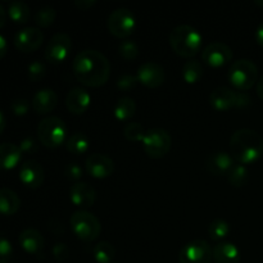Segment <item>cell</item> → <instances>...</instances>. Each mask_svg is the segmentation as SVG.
<instances>
[{
	"label": "cell",
	"instance_id": "obj_1",
	"mask_svg": "<svg viewBox=\"0 0 263 263\" xmlns=\"http://www.w3.org/2000/svg\"><path fill=\"white\" fill-rule=\"evenodd\" d=\"M72 71L77 81L84 86L100 87L109 80L110 63L102 51L85 49L74 57Z\"/></svg>",
	"mask_w": 263,
	"mask_h": 263
},
{
	"label": "cell",
	"instance_id": "obj_2",
	"mask_svg": "<svg viewBox=\"0 0 263 263\" xmlns=\"http://www.w3.org/2000/svg\"><path fill=\"white\" fill-rule=\"evenodd\" d=\"M230 154L243 166L256 163L263 156V138L251 128L236 130L230 138Z\"/></svg>",
	"mask_w": 263,
	"mask_h": 263
},
{
	"label": "cell",
	"instance_id": "obj_3",
	"mask_svg": "<svg viewBox=\"0 0 263 263\" xmlns=\"http://www.w3.org/2000/svg\"><path fill=\"white\" fill-rule=\"evenodd\" d=\"M203 37L199 31L190 25L176 26L170 33V45L174 53L182 58H193L200 51Z\"/></svg>",
	"mask_w": 263,
	"mask_h": 263
},
{
	"label": "cell",
	"instance_id": "obj_4",
	"mask_svg": "<svg viewBox=\"0 0 263 263\" xmlns=\"http://www.w3.org/2000/svg\"><path fill=\"white\" fill-rule=\"evenodd\" d=\"M37 138L41 145L49 149L59 148L67 141V125L61 117L49 116L37 125Z\"/></svg>",
	"mask_w": 263,
	"mask_h": 263
},
{
	"label": "cell",
	"instance_id": "obj_5",
	"mask_svg": "<svg viewBox=\"0 0 263 263\" xmlns=\"http://www.w3.org/2000/svg\"><path fill=\"white\" fill-rule=\"evenodd\" d=\"M228 80L239 91H247L258 82V68L251 59H238L229 67Z\"/></svg>",
	"mask_w": 263,
	"mask_h": 263
},
{
	"label": "cell",
	"instance_id": "obj_6",
	"mask_svg": "<svg viewBox=\"0 0 263 263\" xmlns=\"http://www.w3.org/2000/svg\"><path fill=\"white\" fill-rule=\"evenodd\" d=\"M69 225L77 239L85 241V243L95 241L102 233L100 221L98 220L97 216L92 215L89 211H76L69 218Z\"/></svg>",
	"mask_w": 263,
	"mask_h": 263
},
{
	"label": "cell",
	"instance_id": "obj_7",
	"mask_svg": "<svg viewBox=\"0 0 263 263\" xmlns=\"http://www.w3.org/2000/svg\"><path fill=\"white\" fill-rule=\"evenodd\" d=\"M141 143L149 158L159 159L163 158L171 149L172 138L168 131L163 128H151L146 131Z\"/></svg>",
	"mask_w": 263,
	"mask_h": 263
},
{
	"label": "cell",
	"instance_id": "obj_8",
	"mask_svg": "<svg viewBox=\"0 0 263 263\" xmlns=\"http://www.w3.org/2000/svg\"><path fill=\"white\" fill-rule=\"evenodd\" d=\"M136 28V20L134 13L128 8H117L108 18V30L118 39H127Z\"/></svg>",
	"mask_w": 263,
	"mask_h": 263
},
{
	"label": "cell",
	"instance_id": "obj_9",
	"mask_svg": "<svg viewBox=\"0 0 263 263\" xmlns=\"http://www.w3.org/2000/svg\"><path fill=\"white\" fill-rule=\"evenodd\" d=\"M212 247L203 239H197L182 247L179 254L180 263H212Z\"/></svg>",
	"mask_w": 263,
	"mask_h": 263
},
{
	"label": "cell",
	"instance_id": "obj_10",
	"mask_svg": "<svg viewBox=\"0 0 263 263\" xmlns=\"http://www.w3.org/2000/svg\"><path fill=\"white\" fill-rule=\"evenodd\" d=\"M72 49V40L67 33L59 32L50 37L45 48V59L50 64H61L68 58Z\"/></svg>",
	"mask_w": 263,
	"mask_h": 263
},
{
	"label": "cell",
	"instance_id": "obj_11",
	"mask_svg": "<svg viewBox=\"0 0 263 263\" xmlns=\"http://www.w3.org/2000/svg\"><path fill=\"white\" fill-rule=\"evenodd\" d=\"M202 59L207 66L221 68L233 59V50L230 46L221 41L210 43L202 51Z\"/></svg>",
	"mask_w": 263,
	"mask_h": 263
},
{
	"label": "cell",
	"instance_id": "obj_12",
	"mask_svg": "<svg viewBox=\"0 0 263 263\" xmlns=\"http://www.w3.org/2000/svg\"><path fill=\"white\" fill-rule=\"evenodd\" d=\"M85 168L94 179H107L115 171V162L107 154L92 153L85 161Z\"/></svg>",
	"mask_w": 263,
	"mask_h": 263
},
{
	"label": "cell",
	"instance_id": "obj_13",
	"mask_svg": "<svg viewBox=\"0 0 263 263\" xmlns=\"http://www.w3.org/2000/svg\"><path fill=\"white\" fill-rule=\"evenodd\" d=\"M139 80V84L144 85L149 89H156L163 85L166 80V73L161 64L156 62H145L141 64L136 73Z\"/></svg>",
	"mask_w": 263,
	"mask_h": 263
},
{
	"label": "cell",
	"instance_id": "obj_14",
	"mask_svg": "<svg viewBox=\"0 0 263 263\" xmlns=\"http://www.w3.org/2000/svg\"><path fill=\"white\" fill-rule=\"evenodd\" d=\"M44 33L37 27H25L14 36V46L22 53H33L41 46Z\"/></svg>",
	"mask_w": 263,
	"mask_h": 263
},
{
	"label": "cell",
	"instance_id": "obj_15",
	"mask_svg": "<svg viewBox=\"0 0 263 263\" xmlns=\"http://www.w3.org/2000/svg\"><path fill=\"white\" fill-rule=\"evenodd\" d=\"M45 179L43 166L37 161L28 159L20 167V180L25 186L30 189H39Z\"/></svg>",
	"mask_w": 263,
	"mask_h": 263
},
{
	"label": "cell",
	"instance_id": "obj_16",
	"mask_svg": "<svg viewBox=\"0 0 263 263\" xmlns=\"http://www.w3.org/2000/svg\"><path fill=\"white\" fill-rule=\"evenodd\" d=\"M69 199L72 204L86 211V208L94 205L97 200V192L87 182H76L69 189Z\"/></svg>",
	"mask_w": 263,
	"mask_h": 263
},
{
	"label": "cell",
	"instance_id": "obj_17",
	"mask_svg": "<svg viewBox=\"0 0 263 263\" xmlns=\"http://www.w3.org/2000/svg\"><path fill=\"white\" fill-rule=\"evenodd\" d=\"M236 99H238V91H234L233 89L226 86H220L211 92L210 104L218 112H228L233 108H236Z\"/></svg>",
	"mask_w": 263,
	"mask_h": 263
},
{
	"label": "cell",
	"instance_id": "obj_18",
	"mask_svg": "<svg viewBox=\"0 0 263 263\" xmlns=\"http://www.w3.org/2000/svg\"><path fill=\"white\" fill-rule=\"evenodd\" d=\"M234 166H235V159L226 152L212 153L205 161V168L211 175H215V176H225Z\"/></svg>",
	"mask_w": 263,
	"mask_h": 263
},
{
	"label": "cell",
	"instance_id": "obj_19",
	"mask_svg": "<svg viewBox=\"0 0 263 263\" xmlns=\"http://www.w3.org/2000/svg\"><path fill=\"white\" fill-rule=\"evenodd\" d=\"M91 97L82 87H73L66 97V107L73 115H84L90 107Z\"/></svg>",
	"mask_w": 263,
	"mask_h": 263
},
{
	"label": "cell",
	"instance_id": "obj_20",
	"mask_svg": "<svg viewBox=\"0 0 263 263\" xmlns=\"http://www.w3.org/2000/svg\"><path fill=\"white\" fill-rule=\"evenodd\" d=\"M31 105L37 115H48L58 105V95L53 89H41L33 95Z\"/></svg>",
	"mask_w": 263,
	"mask_h": 263
},
{
	"label": "cell",
	"instance_id": "obj_21",
	"mask_svg": "<svg viewBox=\"0 0 263 263\" xmlns=\"http://www.w3.org/2000/svg\"><path fill=\"white\" fill-rule=\"evenodd\" d=\"M20 246L28 254H39L44 249V236L36 229H25L18 236Z\"/></svg>",
	"mask_w": 263,
	"mask_h": 263
},
{
	"label": "cell",
	"instance_id": "obj_22",
	"mask_svg": "<svg viewBox=\"0 0 263 263\" xmlns=\"http://www.w3.org/2000/svg\"><path fill=\"white\" fill-rule=\"evenodd\" d=\"M215 263H240L241 254L238 247L233 243L222 241L212 248Z\"/></svg>",
	"mask_w": 263,
	"mask_h": 263
},
{
	"label": "cell",
	"instance_id": "obj_23",
	"mask_svg": "<svg viewBox=\"0 0 263 263\" xmlns=\"http://www.w3.org/2000/svg\"><path fill=\"white\" fill-rule=\"evenodd\" d=\"M22 152L13 143L0 144V170H12L20 163Z\"/></svg>",
	"mask_w": 263,
	"mask_h": 263
},
{
	"label": "cell",
	"instance_id": "obj_24",
	"mask_svg": "<svg viewBox=\"0 0 263 263\" xmlns=\"http://www.w3.org/2000/svg\"><path fill=\"white\" fill-rule=\"evenodd\" d=\"M21 207V199L17 193L9 187L0 189V215L12 216L18 212Z\"/></svg>",
	"mask_w": 263,
	"mask_h": 263
},
{
	"label": "cell",
	"instance_id": "obj_25",
	"mask_svg": "<svg viewBox=\"0 0 263 263\" xmlns=\"http://www.w3.org/2000/svg\"><path fill=\"white\" fill-rule=\"evenodd\" d=\"M90 148V139L82 131H77V133L72 134L66 141V149L71 154L74 156H81L85 154Z\"/></svg>",
	"mask_w": 263,
	"mask_h": 263
},
{
	"label": "cell",
	"instance_id": "obj_26",
	"mask_svg": "<svg viewBox=\"0 0 263 263\" xmlns=\"http://www.w3.org/2000/svg\"><path fill=\"white\" fill-rule=\"evenodd\" d=\"M136 112V103L133 98L122 97L113 107V116L118 121H128Z\"/></svg>",
	"mask_w": 263,
	"mask_h": 263
},
{
	"label": "cell",
	"instance_id": "obj_27",
	"mask_svg": "<svg viewBox=\"0 0 263 263\" xmlns=\"http://www.w3.org/2000/svg\"><path fill=\"white\" fill-rule=\"evenodd\" d=\"M204 76L203 64L197 59H189L182 67V79L189 85H194L199 82Z\"/></svg>",
	"mask_w": 263,
	"mask_h": 263
},
{
	"label": "cell",
	"instance_id": "obj_28",
	"mask_svg": "<svg viewBox=\"0 0 263 263\" xmlns=\"http://www.w3.org/2000/svg\"><path fill=\"white\" fill-rule=\"evenodd\" d=\"M8 14L9 18L15 23H23L28 22L31 17V10L30 7L26 4L25 2H20V0H14V2H10L8 5Z\"/></svg>",
	"mask_w": 263,
	"mask_h": 263
},
{
	"label": "cell",
	"instance_id": "obj_29",
	"mask_svg": "<svg viewBox=\"0 0 263 263\" xmlns=\"http://www.w3.org/2000/svg\"><path fill=\"white\" fill-rule=\"evenodd\" d=\"M92 256L98 263H112L116 256V249L108 241H100L92 249Z\"/></svg>",
	"mask_w": 263,
	"mask_h": 263
},
{
	"label": "cell",
	"instance_id": "obj_30",
	"mask_svg": "<svg viewBox=\"0 0 263 263\" xmlns=\"http://www.w3.org/2000/svg\"><path fill=\"white\" fill-rule=\"evenodd\" d=\"M226 177H228V181L231 186L243 187L248 182L249 171L246 166L238 163L230 170V172L226 175Z\"/></svg>",
	"mask_w": 263,
	"mask_h": 263
},
{
	"label": "cell",
	"instance_id": "obj_31",
	"mask_svg": "<svg viewBox=\"0 0 263 263\" xmlns=\"http://www.w3.org/2000/svg\"><path fill=\"white\" fill-rule=\"evenodd\" d=\"M230 233V225L228 221L222 220V218H216L208 226V235L212 240L220 241L225 239Z\"/></svg>",
	"mask_w": 263,
	"mask_h": 263
},
{
	"label": "cell",
	"instance_id": "obj_32",
	"mask_svg": "<svg viewBox=\"0 0 263 263\" xmlns=\"http://www.w3.org/2000/svg\"><path fill=\"white\" fill-rule=\"evenodd\" d=\"M55 18H57V10L54 9L53 7H49V5H46V7L40 8V9L36 12L35 22H36V25L40 26V27L46 28V27H49V26L53 25L54 21H55Z\"/></svg>",
	"mask_w": 263,
	"mask_h": 263
},
{
	"label": "cell",
	"instance_id": "obj_33",
	"mask_svg": "<svg viewBox=\"0 0 263 263\" xmlns=\"http://www.w3.org/2000/svg\"><path fill=\"white\" fill-rule=\"evenodd\" d=\"M146 131L143 127V125L139 122H128L126 123L123 127V136L127 139L128 141H143L144 136H145Z\"/></svg>",
	"mask_w": 263,
	"mask_h": 263
},
{
	"label": "cell",
	"instance_id": "obj_34",
	"mask_svg": "<svg viewBox=\"0 0 263 263\" xmlns=\"http://www.w3.org/2000/svg\"><path fill=\"white\" fill-rule=\"evenodd\" d=\"M118 51H120V55L123 59H126V61H134L139 55V46L135 41L130 40V39H126V40H123L118 45Z\"/></svg>",
	"mask_w": 263,
	"mask_h": 263
},
{
	"label": "cell",
	"instance_id": "obj_35",
	"mask_svg": "<svg viewBox=\"0 0 263 263\" xmlns=\"http://www.w3.org/2000/svg\"><path fill=\"white\" fill-rule=\"evenodd\" d=\"M28 79L32 82H37L46 74V66L41 61H33L27 67Z\"/></svg>",
	"mask_w": 263,
	"mask_h": 263
},
{
	"label": "cell",
	"instance_id": "obj_36",
	"mask_svg": "<svg viewBox=\"0 0 263 263\" xmlns=\"http://www.w3.org/2000/svg\"><path fill=\"white\" fill-rule=\"evenodd\" d=\"M138 84L139 80L136 74H122L116 82L118 90H122V91H130V90L135 89Z\"/></svg>",
	"mask_w": 263,
	"mask_h": 263
},
{
	"label": "cell",
	"instance_id": "obj_37",
	"mask_svg": "<svg viewBox=\"0 0 263 263\" xmlns=\"http://www.w3.org/2000/svg\"><path fill=\"white\" fill-rule=\"evenodd\" d=\"M13 246L8 239L0 236V263H8L12 259Z\"/></svg>",
	"mask_w": 263,
	"mask_h": 263
},
{
	"label": "cell",
	"instance_id": "obj_38",
	"mask_svg": "<svg viewBox=\"0 0 263 263\" xmlns=\"http://www.w3.org/2000/svg\"><path fill=\"white\" fill-rule=\"evenodd\" d=\"M10 108H12V112L15 116L22 117V116L27 115L28 110H30V102L27 99H25V98H17V99L13 100Z\"/></svg>",
	"mask_w": 263,
	"mask_h": 263
},
{
	"label": "cell",
	"instance_id": "obj_39",
	"mask_svg": "<svg viewBox=\"0 0 263 263\" xmlns=\"http://www.w3.org/2000/svg\"><path fill=\"white\" fill-rule=\"evenodd\" d=\"M82 174H84V170L80 166L79 163H68L64 168V176L69 180H73V181H77L82 177Z\"/></svg>",
	"mask_w": 263,
	"mask_h": 263
},
{
	"label": "cell",
	"instance_id": "obj_40",
	"mask_svg": "<svg viewBox=\"0 0 263 263\" xmlns=\"http://www.w3.org/2000/svg\"><path fill=\"white\" fill-rule=\"evenodd\" d=\"M53 257L55 261L64 262L69 257V248L64 243H57L53 247Z\"/></svg>",
	"mask_w": 263,
	"mask_h": 263
},
{
	"label": "cell",
	"instance_id": "obj_41",
	"mask_svg": "<svg viewBox=\"0 0 263 263\" xmlns=\"http://www.w3.org/2000/svg\"><path fill=\"white\" fill-rule=\"evenodd\" d=\"M20 149L21 152L26 154H32L35 153L36 151H37V144H36V141L33 140L31 136H26V138H23L22 140H21L20 143Z\"/></svg>",
	"mask_w": 263,
	"mask_h": 263
},
{
	"label": "cell",
	"instance_id": "obj_42",
	"mask_svg": "<svg viewBox=\"0 0 263 263\" xmlns=\"http://www.w3.org/2000/svg\"><path fill=\"white\" fill-rule=\"evenodd\" d=\"M252 103V98L249 97L247 92L238 91V99H236V108L241 109V108L249 107Z\"/></svg>",
	"mask_w": 263,
	"mask_h": 263
},
{
	"label": "cell",
	"instance_id": "obj_43",
	"mask_svg": "<svg viewBox=\"0 0 263 263\" xmlns=\"http://www.w3.org/2000/svg\"><path fill=\"white\" fill-rule=\"evenodd\" d=\"M95 4H97L95 0H76V2H74V5H76L80 10H89L91 9Z\"/></svg>",
	"mask_w": 263,
	"mask_h": 263
},
{
	"label": "cell",
	"instance_id": "obj_44",
	"mask_svg": "<svg viewBox=\"0 0 263 263\" xmlns=\"http://www.w3.org/2000/svg\"><path fill=\"white\" fill-rule=\"evenodd\" d=\"M8 50V43H7V39L0 33V59L7 54Z\"/></svg>",
	"mask_w": 263,
	"mask_h": 263
},
{
	"label": "cell",
	"instance_id": "obj_45",
	"mask_svg": "<svg viewBox=\"0 0 263 263\" xmlns=\"http://www.w3.org/2000/svg\"><path fill=\"white\" fill-rule=\"evenodd\" d=\"M256 41L259 46L263 48V22L259 23V26L256 30Z\"/></svg>",
	"mask_w": 263,
	"mask_h": 263
},
{
	"label": "cell",
	"instance_id": "obj_46",
	"mask_svg": "<svg viewBox=\"0 0 263 263\" xmlns=\"http://www.w3.org/2000/svg\"><path fill=\"white\" fill-rule=\"evenodd\" d=\"M257 95L263 100V76L257 82Z\"/></svg>",
	"mask_w": 263,
	"mask_h": 263
},
{
	"label": "cell",
	"instance_id": "obj_47",
	"mask_svg": "<svg viewBox=\"0 0 263 263\" xmlns=\"http://www.w3.org/2000/svg\"><path fill=\"white\" fill-rule=\"evenodd\" d=\"M5 18H7V15H5V10L4 8H3V5L0 4V28L5 25Z\"/></svg>",
	"mask_w": 263,
	"mask_h": 263
},
{
	"label": "cell",
	"instance_id": "obj_48",
	"mask_svg": "<svg viewBox=\"0 0 263 263\" xmlns=\"http://www.w3.org/2000/svg\"><path fill=\"white\" fill-rule=\"evenodd\" d=\"M4 128H5V117L4 115H3L2 110H0V134L4 131Z\"/></svg>",
	"mask_w": 263,
	"mask_h": 263
},
{
	"label": "cell",
	"instance_id": "obj_49",
	"mask_svg": "<svg viewBox=\"0 0 263 263\" xmlns=\"http://www.w3.org/2000/svg\"><path fill=\"white\" fill-rule=\"evenodd\" d=\"M254 4L258 5V7H263V0H256V2H254Z\"/></svg>",
	"mask_w": 263,
	"mask_h": 263
},
{
	"label": "cell",
	"instance_id": "obj_50",
	"mask_svg": "<svg viewBox=\"0 0 263 263\" xmlns=\"http://www.w3.org/2000/svg\"><path fill=\"white\" fill-rule=\"evenodd\" d=\"M112 263H115V262H112Z\"/></svg>",
	"mask_w": 263,
	"mask_h": 263
}]
</instances>
